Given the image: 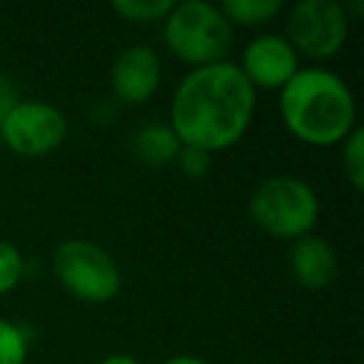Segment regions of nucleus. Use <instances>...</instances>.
<instances>
[{
    "instance_id": "obj_1",
    "label": "nucleus",
    "mask_w": 364,
    "mask_h": 364,
    "mask_svg": "<svg viewBox=\"0 0 364 364\" xmlns=\"http://www.w3.org/2000/svg\"><path fill=\"white\" fill-rule=\"evenodd\" d=\"M257 90L237 63L195 68L177 82L170 100V122L182 145L223 152L235 147L252 125Z\"/></svg>"
},
{
    "instance_id": "obj_2",
    "label": "nucleus",
    "mask_w": 364,
    "mask_h": 364,
    "mask_svg": "<svg viewBox=\"0 0 364 364\" xmlns=\"http://www.w3.org/2000/svg\"><path fill=\"white\" fill-rule=\"evenodd\" d=\"M279 117L309 147H334L357 127V102L342 75L324 65L299 68L279 90Z\"/></svg>"
},
{
    "instance_id": "obj_3",
    "label": "nucleus",
    "mask_w": 364,
    "mask_h": 364,
    "mask_svg": "<svg viewBox=\"0 0 364 364\" xmlns=\"http://www.w3.org/2000/svg\"><path fill=\"white\" fill-rule=\"evenodd\" d=\"M162 38L170 55L195 70L228 60L232 48V26L215 3L185 0L175 3L162 21Z\"/></svg>"
},
{
    "instance_id": "obj_4",
    "label": "nucleus",
    "mask_w": 364,
    "mask_h": 364,
    "mask_svg": "<svg viewBox=\"0 0 364 364\" xmlns=\"http://www.w3.org/2000/svg\"><path fill=\"white\" fill-rule=\"evenodd\" d=\"M250 220L274 240H302L312 235L319 220V198L307 180L297 175L267 177L252 190Z\"/></svg>"
},
{
    "instance_id": "obj_5",
    "label": "nucleus",
    "mask_w": 364,
    "mask_h": 364,
    "mask_svg": "<svg viewBox=\"0 0 364 364\" xmlns=\"http://www.w3.org/2000/svg\"><path fill=\"white\" fill-rule=\"evenodd\" d=\"M53 272L70 297L85 304H107L120 294L122 272L105 247L92 240H65L53 252Z\"/></svg>"
},
{
    "instance_id": "obj_6",
    "label": "nucleus",
    "mask_w": 364,
    "mask_h": 364,
    "mask_svg": "<svg viewBox=\"0 0 364 364\" xmlns=\"http://www.w3.org/2000/svg\"><path fill=\"white\" fill-rule=\"evenodd\" d=\"M284 38L299 58L329 60L349 38L347 8L337 0H299L287 11Z\"/></svg>"
},
{
    "instance_id": "obj_7",
    "label": "nucleus",
    "mask_w": 364,
    "mask_h": 364,
    "mask_svg": "<svg viewBox=\"0 0 364 364\" xmlns=\"http://www.w3.org/2000/svg\"><path fill=\"white\" fill-rule=\"evenodd\" d=\"M65 112L48 100H36V97H23L3 120H0V142L3 150H11L13 155L36 157L53 155L60 150L68 140Z\"/></svg>"
},
{
    "instance_id": "obj_8",
    "label": "nucleus",
    "mask_w": 364,
    "mask_h": 364,
    "mask_svg": "<svg viewBox=\"0 0 364 364\" xmlns=\"http://www.w3.org/2000/svg\"><path fill=\"white\" fill-rule=\"evenodd\" d=\"M237 68L255 90H282L299 70V55L279 33H262L245 46Z\"/></svg>"
},
{
    "instance_id": "obj_9",
    "label": "nucleus",
    "mask_w": 364,
    "mask_h": 364,
    "mask_svg": "<svg viewBox=\"0 0 364 364\" xmlns=\"http://www.w3.org/2000/svg\"><path fill=\"white\" fill-rule=\"evenodd\" d=\"M162 85V58L150 46H130L117 53L110 70V87L122 105H145Z\"/></svg>"
},
{
    "instance_id": "obj_10",
    "label": "nucleus",
    "mask_w": 364,
    "mask_h": 364,
    "mask_svg": "<svg viewBox=\"0 0 364 364\" xmlns=\"http://www.w3.org/2000/svg\"><path fill=\"white\" fill-rule=\"evenodd\" d=\"M337 252L319 235H307L302 240H294L289 247V272L294 282L304 289H327L337 277Z\"/></svg>"
},
{
    "instance_id": "obj_11",
    "label": "nucleus",
    "mask_w": 364,
    "mask_h": 364,
    "mask_svg": "<svg viewBox=\"0 0 364 364\" xmlns=\"http://www.w3.org/2000/svg\"><path fill=\"white\" fill-rule=\"evenodd\" d=\"M130 147L132 155L140 162H145L150 167H165L175 165L177 155L182 150V142L170 125H165V122H147V125L135 130Z\"/></svg>"
},
{
    "instance_id": "obj_12",
    "label": "nucleus",
    "mask_w": 364,
    "mask_h": 364,
    "mask_svg": "<svg viewBox=\"0 0 364 364\" xmlns=\"http://www.w3.org/2000/svg\"><path fill=\"white\" fill-rule=\"evenodd\" d=\"M220 11L232 28H259L282 16L284 3L282 0H225Z\"/></svg>"
},
{
    "instance_id": "obj_13",
    "label": "nucleus",
    "mask_w": 364,
    "mask_h": 364,
    "mask_svg": "<svg viewBox=\"0 0 364 364\" xmlns=\"http://www.w3.org/2000/svg\"><path fill=\"white\" fill-rule=\"evenodd\" d=\"M172 6L175 0H115L112 13L132 26H150V23L165 21Z\"/></svg>"
},
{
    "instance_id": "obj_14",
    "label": "nucleus",
    "mask_w": 364,
    "mask_h": 364,
    "mask_svg": "<svg viewBox=\"0 0 364 364\" xmlns=\"http://www.w3.org/2000/svg\"><path fill=\"white\" fill-rule=\"evenodd\" d=\"M342 172L344 180L352 185L354 193H362L364 190V130L362 127H354L342 142Z\"/></svg>"
},
{
    "instance_id": "obj_15",
    "label": "nucleus",
    "mask_w": 364,
    "mask_h": 364,
    "mask_svg": "<svg viewBox=\"0 0 364 364\" xmlns=\"http://www.w3.org/2000/svg\"><path fill=\"white\" fill-rule=\"evenodd\" d=\"M31 339L21 324L0 317V364H26Z\"/></svg>"
},
{
    "instance_id": "obj_16",
    "label": "nucleus",
    "mask_w": 364,
    "mask_h": 364,
    "mask_svg": "<svg viewBox=\"0 0 364 364\" xmlns=\"http://www.w3.org/2000/svg\"><path fill=\"white\" fill-rule=\"evenodd\" d=\"M26 274V257L13 242L0 237V297L11 294Z\"/></svg>"
},
{
    "instance_id": "obj_17",
    "label": "nucleus",
    "mask_w": 364,
    "mask_h": 364,
    "mask_svg": "<svg viewBox=\"0 0 364 364\" xmlns=\"http://www.w3.org/2000/svg\"><path fill=\"white\" fill-rule=\"evenodd\" d=\"M175 165L180 167V172L185 177H190V180H200V177H205L210 170H213V155L205 152V150H200V147L182 145Z\"/></svg>"
},
{
    "instance_id": "obj_18",
    "label": "nucleus",
    "mask_w": 364,
    "mask_h": 364,
    "mask_svg": "<svg viewBox=\"0 0 364 364\" xmlns=\"http://www.w3.org/2000/svg\"><path fill=\"white\" fill-rule=\"evenodd\" d=\"M23 97L18 95V87L11 82V77H0V120L21 102Z\"/></svg>"
},
{
    "instance_id": "obj_19",
    "label": "nucleus",
    "mask_w": 364,
    "mask_h": 364,
    "mask_svg": "<svg viewBox=\"0 0 364 364\" xmlns=\"http://www.w3.org/2000/svg\"><path fill=\"white\" fill-rule=\"evenodd\" d=\"M97 364H142L140 359H135L132 354H125V352H112L107 357H102Z\"/></svg>"
},
{
    "instance_id": "obj_20",
    "label": "nucleus",
    "mask_w": 364,
    "mask_h": 364,
    "mask_svg": "<svg viewBox=\"0 0 364 364\" xmlns=\"http://www.w3.org/2000/svg\"><path fill=\"white\" fill-rule=\"evenodd\" d=\"M160 364H208V362L195 357V354H175V357L165 359V362H160Z\"/></svg>"
},
{
    "instance_id": "obj_21",
    "label": "nucleus",
    "mask_w": 364,
    "mask_h": 364,
    "mask_svg": "<svg viewBox=\"0 0 364 364\" xmlns=\"http://www.w3.org/2000/svg\"><path fill=\"white\" fill-rule=\"evenodd\" d=\"M0 155H3V142H0Z\"/></svg>"
}]
</instances>
